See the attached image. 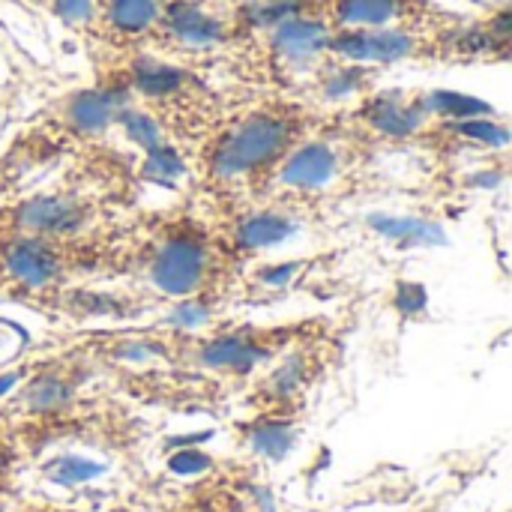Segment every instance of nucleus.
I'll list each match as a JSON object with an SVG mask.
<instances>
[{"label":"nucleus","mask_w":512,"mask_h":512,"mask_svg":"<svg viewBox=\"0 0 512 512\" xmlns=\"http://www.w3.org/2000/svg\"><path fill=\"white\" fill-rule=\"evenodd\" d=\"M93 210L78 195H36L6 213V234H30L51 240H72L84 231Z\"/></svg>","instance_id":"obj_9"},{"label":"nucleus","mask_w":512,"mask_h":512,"mask_svg":"<svg viewBox=\"0 0 512 512\" xmlns=\"http://www.w3.org/2000/svg\"><path fill=\"white\" fill-rule=\"evenodd\" d=\"M69 402V384L57 375H42L27 387V405L33 411H57Z\"/></svg>","instance_id":"obj_16"},{"label":"nucleus","mask_w":512,"mask_h":512,"mask_svg":"<svg viewBox=\"0 0 512 512\" xmlns=\"http://www.w3.org/2000/svg\"><path fill=\"white\" fill-rule=\"evenodd\" d=\"M240 42L237 0H168L144 51L186 63L189 57L231 54Z\"/></svg>","instance_id":"obj_4"},{"label":"nucleus","mask_w":512,"mask_h":512,"mask_svg":"<svg viewBox=\"0 0 512 512\" xmlns=\"http://www.w3.org/2000/svg\"><path fill=\"white\" fill-rule=\"evenodd\" d=\"M270 393L273 396H294L303 387V360L300 357H288L273 375H270Z\"/></svg>","instance_id":"obj_18"},{"label":"nucleus","mask_w":512,"mask_h":512,"mask_svg":"<svg viewBox=\"0 0 512 512\" xmlns=\"http://www.w3.org/2000/svg\"><path fill=\"white\" fill-rule=\"evenodd\" d=\"M321 111L309 102L267 96L225 114L204 144L201 162L210 183L219 189L261 192L270 186L282 159L321 126Z\"/></svg>","instance_id":"obj_1"},{"label":"nucleus","mask_w":512,"mask_h":512,"mask_svg":"<svg viewBox=\"0 0 512 512\" xmlns=\"http://www.w3.org/2000/svg\"><path fill=\"white\" fill-rule=\"evenodd\" d=\"M297 231V219L291 213H285L282 207H264V210H249L243 213L234 228H231V243L237 249H267L276 246L282 240H288Z\"/></svg>","instance_id":"obj_12"},{"label":"nucleus","mask_w":512,"mask_h":512,"mask_svg":"<svg viewBox=\"0 0 512 512\" xmlns=\"http://www.w3.org/2000/svg\"><path fill=\"white\" fill-rule=\"evenodd\" d=\"M15 381H18L15 375H3V378H0V396H3L6 390H12V384H15Z\"/></svg>","instance_id":"obj_20"},{"label":"nucleus","mask_w":512,"mask_h":512,"mask_svg":"<svg viewBox=\"0 0 512 512\" xmlns=\"http://www.w3.org/2000/svg\"><path fill=\"white\" fill-rule=\"evenodd\" d=\"M252 447H255L261 456L279 462V459H285L288 450L294 447V429L285 426V423H261V426L252 429Z\"/></svg>","instance_id":"obj_15"},{"label":"nucleus","mask_w":512,"mask_h":512,"mask_svg":"<svg viewBox=\"0 0 512 512\" xmlns=\"http://www.w3.org/2000/svg\"><path fill=\"white\" fill-rule=\"evenodd\" d=\"M48 9L72 30L90 36L93 33V21H96V3L93 0H45Z\"/></svg>","instance_id":"obj_17"},{"label":"nucleus","mask_w":512,"mask_h":512,"mask_svg":"<svg viewBox=\"0 0 512 512\" xmlns=\"http://www.w3.org/2000/svg\"><path fill=\"white\" fill-rule=\"evenodd\" d=\"M354 126H360L369 135L378 138H414L423 129L432 126V111L426 108L423 93L411 90H384V93H369L357 102L351 111Z\"/></svg>","instance_id":"obj_8"},{"label":"nucleus","mask_w":512,"mask_h":512,"mask_svg":"<svg viewBox=\"0 0 512 512\" xmlns=\"http://www.w3.org/2000/svg\"><path fill=\"white\" fill-rule=\"evenodd\" d=\"M96 21L90 42H99L108 54L144 51L168 0H93Z\"/></svg>","instance_id":"obj_7"},{"label":"nucleus","mask_w":512,"mask_h":512,"mask_svg":"<svg viewBox=\"0 0 512 512\" xmlns=\"http://www.w3.org/2000/svg\"><path fill=\"white\" fill-rule=\"evenodd\" d=\"M225 270V246H216L198 225L189 219H177L165 225L153 243L147 246L144 276L147 282L177 300H201V291L213 288V282Z\"/></svg>","instance_id":"obj_3"},{"label":"nucleus","mask_w":512,"mask_h":512,"mask_svg":"<svg viewBox=\"0 0 512 512\" xmlns=\"http://www.w3.org/2000/svg\"><path fill=\"white\" fill-rule=\"evenodd\" d=\"M66 243L51 237L6 234L0 237V282L18 291H48L57 288L66 273Z\"/></svg>","instance_id":"obj_6"},{"label":"nucleus","mask_w":512,"mask_h":512,"mask_svg":"<svg viewBox=\"0 0 512 512\" xmlns=\"http://www.w3.org/2000/svg\"><path fill=\"white\" fill-rule=\"evenodd\" d=\"M270 351L249 333H231V336H219L213 342L204 345L201 351V363L210 369H225V372H249L255 369L261 360H267Z\"/></svg>","instance_id":"obj_13"},{"label":"nucleus","mask_w":512,"mask_h":512,"mask_svg":"<svg viewBox=\"0 0 512 512\" xmlns=\"http://www.w3.org/2000/svg\"><path fill=\"white\" fill-rule=\"evenodd\" d=\"M105 468L90 462V459H81V456H60L54 462L45 465V477L57 486H78V483H87L93 477H99Z\"/></svg>","instance_id":"obj_14"},{"label":"nucleus","mask_w":512,"mask_h":512,"mask_svg":"<svg viewBox=\"0 0 512 512\" xmlns=\"http://www.w3.org/2000/svg\"><path fill=\"white\" fill-rule=\"evenodd\" d=\"M342 159H345V153L339 144H333L330 138H318L312 132L282 159L270 186L297 192V195H315L339 177Z\"/></svg>","instance_id":"obj_10"},{"label":"nucleus","mask_w":512,"mask_h":512,"mask_svg":"<svg viewBox=\"0 0 512 512\" xmlns=\"http://www.w3.org/2000/svg\"><path fill=\"white\" fill-rule=\"evenodd\" d=\"M468 21V18H465ZM462 24L453 27H345L330 30L327 51L360 66L462 63Z\"/></svg>","instance_id":"obj_2"},{"label":"nucleus","mask_w":512,"mask_h":512,"mask_svg":"<svg viewBox=\"0 0 512 512\" xmlns=\"http://www.w3.org/2000/svg\"><path fill=\"white\" fill-rule=\"evenodd\" d=\"M168 468H171L174 474H201V471L210 468V459H207L204 453H198V450H186V453L171 456Z\"/></svg>","instance_id":"obj_19"},{"label":"nucleus","mask_w":512,"mask_h":512,"mask_svg":"<svg viewBox=\"0 0 512 512\" xmlns=\"http://www.w3.org/2000/svg\"><path fill=\"white\" fill-rule=\"evenodd\" d=\"M123 102H129L123 87H117L114 81H99L96 87L63 96L57 102V120L78 138H99L114 126Z\"/></svg>","instance_id":"obj_11"},{"label":"nucleus","mask_w":512,"mask_h":512,"mask_svg":"<svg viewBox=\"0 0 512 512\" xmlns=\"http://www.w3.org/2000/svg\"><path fill=\"white\" fill-rule=\"evenodd\" d=\"M471 3H480V0H471Z\"/></svg>","instance_id":"obj_21"},{"label":"nucleus","mask_w":512,"mask_h":512,"mask_svg":"<svg viewBox=\"0 0 512 512\" xmlns=\"http://www.w3.org/2000/svg\"><path fill=\"white\" fill-rule=\"evenodd\" d=\"M321 18L330 30L345 27H453L465 15L435 0H321Z\"/></svg>","instance_id":"obj_5"}]
</instances>
